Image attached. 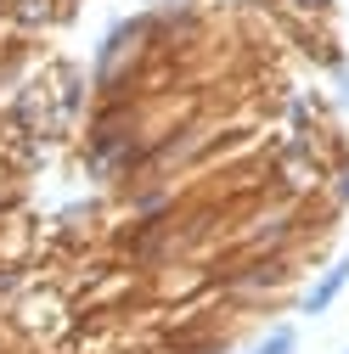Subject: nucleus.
<instances>
[{"label": "nucleus", "instance_id": "obj_1", "mask_svg": "<svg viewBox=\"0 0 349 354\" xmlns=\"http://www.w3.org/2000/svg\"><path fill=\"white\" fill-rule=\"evenodd\" d=\"M343 281H349V259L327 264V270H321V281L304 292V315H327V309H332V298L343 292Z\"/></svg>", "mask_w": 349, "mask_h": 354}, {"label": "nucleus", "instance_id": "obj_2", "mask_svg": "<svg viewBox=\"0 0 349 354\" xmlns=\"http://www.w3.org/2000/svg\"><path fill=\"white\" fill-rule=\"evenodd\" d=\"M293 343H298L293 326H271V337L259 343V348H248V354H293Z\"/></svg>", "mask_w": 349, "mask_h": 354}]
</instances>
